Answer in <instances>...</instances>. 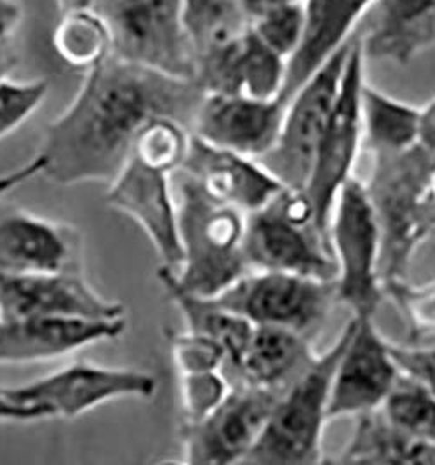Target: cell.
Listing matches in <instances>:
<instances>
[{
	"label": "cell",
	"mask_w": 435,
	"mask_h": 465,
	"mask_svg": "<svg viewBox=\"0 0 435 465\" xmlns=\"http://www.w3.org/2000/svg\"><path fill=\"white\" fill-rule=\"evenodd\" d=\"M157 389L159 381L152 373L87 361L74 362L25 385L4 387L11 400L41 406L51 419H77L104 402L123 398L150 400Z\"/></svg>",
	"instance_id": "11"
},
{
	"label": "cell",
	"mask_w": 435,
	"mask_h": 465,
	"mask_svg": "<svg viewBox=\"0 0 435 465\" xmlns=\"http://www.w3.org/2000/svg\"><path fill=\"white\" fill-rule=\"evenodd\" d=\"M364 58L410 64L435 45V0H373L361 23Z\"/></svg>",
	"instance_id": "22"
},
{
	"label": "cell",
	"mask_w": 435,
	"mask_h": 465,
	"mask_svg": "<svg viewBox=\"0 0 435 465\" xmlns=\"http://www.w3.org/2000/svg\"><path fill=\"white\" fill-rule=\"evenodd\" d=\"M106 203L129 216L150 239L161 267L176 271L182 262L178 204L171 189V174L153 170L129 157L110 182Z\"/></svg>",
	"instance_id": "15"
},
{
	"label": "cell",
	"mask_w": 435,
	"mask_h": 465,
	"mask_svg": "<svg viewBox=\"0 0 435 465\" xmlns=\"http://www.w3.org/2000/svg\"><path fill=\"white\" fill-rule=\"evenodd\" d=\"M345 324L331 347L317 354L311 366L288 385L270 413L267 425L242 464L315 465L322 459L324 429L338 360L351 335Z\"/></svg>",
	"instance_id": "3"
},
{
	"label": "cell",
	"mask_w": 435,
	"mask_h": 465,
	"mask_svg": "<svg viewBox=\"0 0 435 465\" xmlns=\"http://www.w3.org/2000/svg\"><path fill=\"white\" fill-rule=\"evenodd\" d=\"M282 391L232 387L203 420L182 423L185 462L195 465L242 464L258 443Z\"/></svg>",
	"instance_id": "12"
},
{
	"label": "cell",
	"mask_w": 435,
	"mask_h": 465,
	"mask_svg": "<svg viewBox=\"0 0 435 465\" xmlns=\"http://www.w3.org/2000/svg\"><path fill=\"white\" fill-rule=\"evenodd\" d=\"M254 35L273 53L288 60L303 32V0L272 9L249 25Z\"/></svg>",
	"instance_id": "32"
},
{
	"label": "cell",
	"mask_w": 435,
	"mask_h": 465,
	"mask_svg": "<svg viewBox=\"0 0 435 465\" xmlns=\"http://www.w3.org/2000/svg\"><path fill=\"white\" fill-rule=\"evenodd\" d=\"M157 277L164 286L169 300L178 307L185 319L188 331L206 335L223 347L225 364L222 371L235 366L248 345L254 324L222 307L211 296L193 295L178 288L163 267H159Z\"/></svg>",
	"instance_id": "25"
},
{
	"label": "cell",
	"mask_w": 435,
	"mask_h": 465,
	"mask_svg": "<svg viewBox=\"0 0 435 465\" xmlns=\"http://www.w3.org/2000/svg\"><path fill=\"white\" fill-rule=\"evenodd\" d=\"M169 345L173 360L180 375L204 373L222 370L225 364V351L216 340L206 335L185 331L169 333Z\"/></svg>",
	"instance_id": "35"
},
{
	"label": "cell",
	"mask_w": 435,
	"mask_h": 465,
	"mask_svg": "<svg viewBox=\"0 0 435 465\" xmlns=\"http://www.w3.org/2000/svg\"><path fill=\"white\" fill-rule=\"evenodd\" d=\"M211 298L252 324L286 328L313 339L326 322L336 288L334 281L309 275L249 271Z\"/></svg>",
	"instance_id": "8"
},
{
	"label": "cell",
	"mask_w": 435,
	"mask_h": 465,
	"mask_svg": "<svg viewBox=\"0 0 435 465\" xmlns=\"http://www.w3.org/2000/svg\"><path fill=\"white\" fill-rule=\"evenodd\" d=\"M183 18L195 62L235 41L249 28L239 0H183Z\"/></svg>",
	"instance_id": "27"
},
{
	"label": "cell",
	"mask_w": 435,
	"mask_h": 465,
	"mask_svg": "<svg viewBox=\"0 0 435 465\" xmlns=\"http://www.w3.org/2000/svg\"><path fill=\"white\" fill-rule=\"evenodd\" d=\"M391 349L399 368L420 379L435 394V361L430 360L418 345H397L391 341Z\"/></svg>",
	"instance_id": "36"
},
{
	"label": "cell",
	"mask_w": 435,
	"mask_h": 465,
	"mask_svg": "<svg viewBox=\"0 0 435 465\" xmlns=\"http://www.w3.org/2000/svg\"><path fill=\"white\" fill-rule=\"evenodd\" d=\"M178 173L188 174L211 197L246 214L263 208L284 187L260 161L209 145L193 134Z\"/></svg>",
	"instance_id": "20"
},
{
	"label": "cell",
	"mask_w": 435,
	"mask_h": 465,
	"mask_svg": "<svg viewBox=\"0 0 435 465\" xmlns=\"http://www.w3.org/2000/svg\"><path fill=\"white\" fill-rule=\"evenodd\" d=\"M373 0H303V32L298 47L286 60V81L281 100L292 94L351 43Z\"/></svg>",
	"instance_id": "21"
},
{
	"label": "cell",
	"mask_w": 435,
	"mask_h": 465,
	"mask_svg": "<svg viewBox=\"0 0 435 465\" xmlns=\"http://www.w3.org/2000/svg\"><path fill=\"white\" fill-rule=\"evenodd\" d=\"M87 11L104 23L114 58L193 81L183 0H91Z\"/></svg>",
	"instance_id": "5"
},
{
	"label": "cell",
	"mask_w": 435,
	"mask_h": 465,
	"mask_svg": "<svg viewBox=\"0 0 435 465\" xmlns=\"http://www.w3.org/2000/svg\"><path fill=\"white\" fill-rule=\"evenodd\" d=\"M124 331L125 318L0 319V364L58 360L87 345L121 339Z\"/></svg>",
	"instance_id": "18"
},
{
	"label": "cell",
	"mask_w": 435,
	"mask_h": 465,
	"mask_svg": "<svg viewBox=\"0 0 435 465\" xmlns=\"http://www.w3.org/2000/svg\"><path fill=\"white\" fill-rule=\"evenodd\" d=\"M81 232L34 213H0V274L83 271Z\"/></svg>",
	"instance_id": "17"
},
{
	"label": "cell",
	"mask_w": 435,
	"mask_h": 465,
	"mask_svg": "<svg viewBox=\"0 0 435 465\" xmlns=\"http://www.w3.org/2000/svg\"><path fill=\"white\" fill-rule=\"evenodd\" d=\"M286 105L281 98L256 100L244 94L204 93L190 133L209 145L258 161L275 145Z\"/></svg>",
	"instance_id": "16"
},
{
	"label": "cell",
	"mask_w": 435,
	"mask_h": 465,
	"mask_svg": "<svg viewBox=\"0 0 435 465\" xmlns=\"http://www.w3.org/2000/svg\"><path fill=\"white\" fill-rule=\"evenodd\" d=\"M51 419V415L34 404H21L7 396L4 387L0 389V422H37Z\"/></svg>",
	"instance_id": "38"
},
{
	"label": "cell",
	"mask_w": 435,
	"mask_h": 465,
	"mask_svg": "<svg viewBox=\"0 0 435 465\" xmlns=\"http://www.w3.org/2000/svg\"><path fill=\"white\" fill-rule=\"evenodd\" d=\"M418 145L435 155V98L420 108Z\"/></svg>",
	"instance_id": "39"
},
{
	"label": "cell",
	"mask_w": 435,
	"mask_h": 465,
	"mask_svg": "<svg viewBox=\"0 0 435 465\" xmlns=\"http://www.w3.org/2000/svg\"><path fill=\"white\" fill-rule=\"evenodd\" d=\"M330 242L336 265V300L353 318H374L385 300L380 275L381 241L364 182L352 176L338 192L330 218Z\"/></svg>",
	"instance_id": "7"
},
{
	"label": "cell",
	"mask_w": 435,
	"mask_h": 465,
	"mask_svg": "<svg viewBox=\"0 0 435 465\" xmlns=\"http://www.w3.org/2000/svg\"><path fill=\"white\" fill-rule=\"evenodd\" d=\"M380 411L406 434L435 444V394L420 379L400 370Z\"/></svg>",
	"instance_id": "28"
},
{
	"label": "cell",
	"mask_w": 435,
	"mask_h": 465,
	"mask_svg": "<svg viewBox=\"0 0 435 465\" xmlns=\"http://www.w3.org/2000/svg\"><path fill=\"white\" fill-rule=\"evenodd\" d=\"M432 157L420 145L400 153L371 155L364 187L380 229L381 284L408 279L413 254L425 241L418 223V193Z\"/></svg>",
	"instance_id": "6"
},
{
	"label": "cell",
	"mask_w": 435,
	"mask_h": 465,
	"mask_svg": "<svg viewBox=\"0 0 435 465\" xmlns=\"http://www.w3.org/2000/svg\"><path fill=\"white\" fill-rule=\"evenodd\" d=\"M315 358L309 337L286 328L254 324L241 360L223 375L230 387L284 391Z\"/></svg>",
	"instance_id": "23"
},
{
	"label": "cell",
	"mask_w": 435,
	"mask_h": 465,
	"mask_svg": "<svg viewBox=\"0 0 435 465\" xmlns=\"http://www.w3.org/2000/svg\"><path fill=\"white\" fill-rule=\"evenodd\" d=\"M239 2H241V7L251 25L256 18H260L262 15L269 13L272 9L284 5V4H291V2H300V0H239Z\"/></svg>",
	"instance_id": "40"
},
{
	"label": "cell",
	"mask_w": 435,
	"mask_h": 465,
	"mask_svg": "<svg viewBox=\"0 0 435 465\" xmlns=\"http://www.w3.org/2000/svg\"><path fill=\"white\" fill-rule=\"evenodd\" d=\"M340 464L435 465V444L416 440L378 410L355 417L352 438L336 459Z\"/></svg>",
	"instance_id": "24"
},
{
	"label": "cell",
	"mask_w": 435,
	"mask_h": 465,
	"mask_svg": "<svg viewBox=\"0 0 435 465\" xmlns=\"http://www.w3.org/2000/svg\"><path fill=\"white\" fill-rule=\"evenodd\" d=\"M418 223L425 239L435 231V155L423 174L418 193Z\"/></svg>",
	"instance_id": "37"
},
{
	"label": "cell",
	"mask_w": 435,
	"mask_h": 465,
	"mask_svg": "<svg viewBox=\"0 0 435 465\" xmlns=\"http://www.w3.org/2000/svg\"><path fill=\"white\" fill-rule=\"evenodd\" d=\"M362 145L370 155L400 153L418 145L420 108L373 85L364 84L361 94Z\"/></svg>",
	"instance_id": "26"
},
{
	"label": "cell",
	"mask_w": 435,
	"mask_h": 465,
	"mask_svg": "<svg viewBox=\"0 0 435 465\" xmlns=\"http://www.w3.org/2000/svg\"><path fill=\"white\" fill-rule=\"evenodd\" d=\"M244 254L251 271H277L334 281L330 237L321 231L303 189L282 187L263 208L246 214Z\"/></svg>",
	"instance_id": "4"
},
{
	"label": "cell",
	"mask_w": 435,
	"mask_h": 465,
	"mask_svg": "<svg viewBox=\"0 0 435 465\" xmlns=\"http://www.w3.org/2000/svg\"><path fill=\"white\" fill-rule=\"evenodd\" d=\"M383 295L406 321L411 345L435 341V281L411 284L408 279H395L383 284Z\"/></svg>",
	"instance_id": "31"
},
{
	"label": "cell",
	"mask_w": 435,
	"mask_h": 465,
	"mask_svg": "<svg viewBox=\"0 0 435 465\" xmlns=\"http://www.w3.org/2000/svg\"><path fill=\"white\" fill-rule=\"evenodd\" d=\"M230 383L222 370L180 375L183 423L203 420L230 392Z\"/></svg>",
	"instance_id": "34"
},
{
	"label": "cell",
	"mask_w": 435,
	"mask_h": 465,
	"mask_svg": "<svg viewBox=\"0 0 435 465\" xmlns=\"http://www.w3.org/2000/svg\"><path fill=\"white\" fill-rule=\"evenodd\" d=\"M364 51L361 43V26L353 37L341 84L332 106L331 117L321 138L311 166L307 192L315 210L321 231L330 237V218L338 192L353 176V166L362 148L361 94L364 81Z\"/></svg>",
	"instance_id": "9"
},
{
	"label": "cell",
	"mask_w": 435,
	"mask_h": 465,
	"mask_svg": "<svg viewBox=\"0 0 435 465\" xmlns=\"http://www.w3.org/2000/svg\"><path fill=\"white\" fill-rule=\"evenodd\" d=\"M353 37L292 94L286 105L275 145L258 159L284 187L305 189L311 178V166L331 117Z\"/></svg>",
	"instance_id": "10"
},
{
	"label": "cell",
	"mask_w": 435,
	"mask_h": 465,
	"mask_svg": "<svg viewBox=\"0 0 435 465\" xmlns=\"http://www.w3.org/2000/svg\"><path fill=\"white\" fill-rule=\"evenodd\" d=\"M430 360L435 361V341H430V343H423V345H418Z\"/></svg>",
	"instance_id": "41"
},
{
	"label": "cell",
	"mask_w": 435,
	"mask_h": 465,
	"mask_svg": "<svg viewBox=\"0 0 435 465\" xmlns=\"http://www.w3.org/2000/svg\"><path fill=\"white\" fill-rule=\"evenodd\" d=\"M178 195L182 262L176 271L163 269L188 293L216 296L251 271L244 254L246 213L211 197L185 173Z\"/></svg>",
	"instance_id": "2"
},
{
	"label": "cell",
	"mask_w": 435,
	"mask_h": 465,
	"mask_svg": "<svg viewBox=\"0 0 435 465\" xmlns=\"http://www.w3.org/2000/svg\"><path fill=\"white\" fill-rule=\"evenodd\" d=\"M351 321V335L332 375L330 422L378 410L400 373L391 341L374 326V318Z\"/></svg>",
	"instance_id": "13"
},
{
	"label": "cell",
	"mask_w": 435,
	"mask_h": 465,
	"mask_svg": "<svg viewBox=\"0 0 435 465\" xmlns=\"http://www.w3.org/2000/svg\"><path fill=\"white\" fill-rule=\"evenodd\" d=\"M193 81L204 93L275 100L286 81V60L248 28L235 41L197 58Z\"/></svg>",
	"instance_id": "19"
},
{
	"label": "cell",
	"mask_w": 435,
	"mask_h": 465,
	"mask_svg": "<svg viewBox=\"0 0 435 465\" xmlns=\"http://www.w3.org/2000/svg\"><path fill=\"white\" fill-rule=\"evenodd\" d=\"M190 129L173 117H155L142 127L129 157L169 174L183 168L190 147Z\"/></svg>",
	"instance_id": "29"
},
{
	"label": "cell",
	"mask_w": 435,
	"mask_h": 465,
	"mask_svg": "<svg viewBox=\"0 0 435 465\" xmlns=\"http://www.w3.org/2000/svg\"><path fill=\"white\" fill-rule=\"evenodd\" d=\"M47 93L49 83L45 79H0V140L16 131L44 104Z\"/></svg>",
	"instance_id": "33"
},
{
	"label": "cell",
	"mask_w": 435,
	"mask_h": 465,
	"mask_svg": "<svg viewBox=\"0 0 435 465\" xmlns=\"http://www.w3.org/2000/svg\"><path fill=\"white\" fill-rule=\"evenodd\" d=\"M430 237H432V239H435V231L434 232H432V235H430Z\"/></svg>",
	"instance_id": "42"
},
{
	"label": "cell",
	"mask_w": 435,
	"mask_h": 465,
	"mask_svg": "<svg viewBox=\"0 0 435 465\" xmlns=\"http://www.w3.org/2000/svg\"><path fill=\"white\" fill-rule=\"evenodd\" d=\"M63 58L75 66H93L110 54V41L104 23L91 11L66 13V20L54 37Z\"/></svg>",
	"instance_id": "30"
},
{
	"label": "cell",
	"mask_w": 435,
	"mask_h": 465,
	"mask_svg": "<svg viewBox=\"0 0 435 465\" xmlns=\"http://www.w3.org/2000/svg\"><path fill=\"white\" fill-rule=\"evenodd\" d=\"M124 314V305L100 295L84 279L83 271L0 274V319H121Z\"/></svg>",
	"instance_id": "14"
},
{
	"label": "cell",
	"mask_w": 435,
	"mask_h": 465,
	"mask_svg": "<svg viewBox=\"0 0 435 465\" xmlns=\"http://www.w3.org/2000/svg\"><path fill=\"white\" fill-rule=\"evenodd\" d=\"M203 98L195 81L108 54L87 68L74 102L45 127L37 153L42 174L70 187L110 183L142 127L155 117H173L190 129Z\"/></svg>",
	"instance_id": "1"
}]
</instances>
